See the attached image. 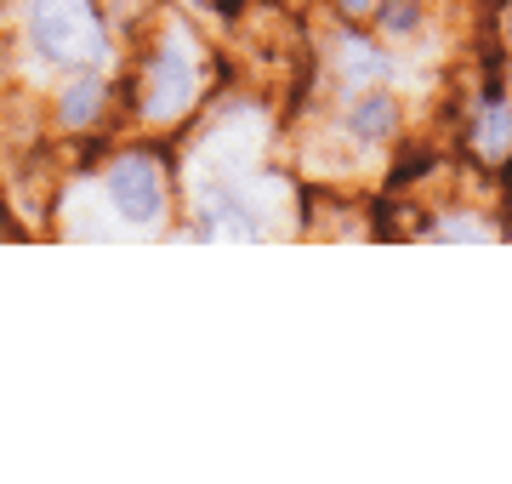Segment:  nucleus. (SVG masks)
<instances>
[{
  "label": "nucleus",
  "mask_w": 512,
  "mask_h": 484,
  "mask_svg": "<svg viewBox=\"0 0 512 484\" xmlns=\"http://www.w3.org/2000/svg\"><path fill=\"white\" fill-rule=\"evenodd\" d=\"M29 40L40 57L69 69H97L109 57V35L92 0H29Z\"/></svg>",
  "instance_id": "obj_1"
},
{
  "label": "nucleus",
  "mask_w": 512,
  "mask_h": 484,
  "mask_svg": "<svg viewBox=\"0 0 512 484\" xmlns=\"http://www.w3.org/2000/svg\"><path fill=\"white\" fill-rule=\"evenodd\" d=\"M194 97H200V57H194L183 29H165L160 57H154V69L143 80V120H154V126L183 120L194 109Z\"/></svg>",
  "instance_id": "obj_2"
},
{
  "label": "nucleus",
  "mask_w": 512,
  "mask_h": 484,
  "mask_svg": "<svg viewBox=\"0 0 512 484\" xmlns=\"http://www.w3.org/2000/svg\"><path fill=\"white\" fill-rule=\"evenodd\" d=\"M103 200L114 205V217L126 234H148V228H160L165 217V177L160 166L148 160V154H126V160H114L109 177H103Z\"/></svg>",
  "instance_id": "obj_3"
},
{
  "label": "nucleus",
  "mask_w": 512,
  "mask_h": 484,
  "mask_svg": "<svg viewBox=\"0 0 512 484\" xmlns=\"http://www.w3.org/2000/svg\"><path fill=\"white\" fill-rule=\"evenodd\" d=\"M399 126V103L387 92H365L348 103V131L353 137H365V143H382L387 131Z\"/></svg>",
  "instance_id": "obj_4"
},
{
  "label": "nucleus",
  "mask_w": 512,
  "mask_h": 484,
  "mask_svg": "<svg viewBox=\"0 0 512 484\" xmlns=\"http://www.w3.org/2000/svg\"><path fill=\"white\" fill-rule=\"evenodd\" d=\"M97 109H103V80L80 75L69 92H63V120H69V126H86V120H97Z\"/></svg>",
  "instance_id": "obj_5"
},
{
  "label": "nucleus",
  "mask_w": 512,
  "mask_h": 484,
  "mask_svg": "<svg viewBox=\"0 0 512 484\" xmlns=\"http://www.w3.org/2000/svg\"><path fill=\"white\" fill-rule=\"evenodd\" d=\"M507 149H512V114L495 103V109H484V120H478V154L501 160Z\"/></svg>",
  "instance_id": "obj_6"
},
{
  "label": "nucleus",
  "mask_w": 512,
  "mask_h": 484,
  "mask_svg": "<svg viewBox=\"0 0 512 484\" xmlns=\"http://www.w3.org/2000/svg\"><path fill=\"white\" fill-rule=\"evenodd\" d=\"M439 240H490V223H467V217H444Z\"/></svg>",
  "instance_id": "obj_7"
},
{
  "label": "nucleus",
  "mask_w": 512,
  "mask_h": 484,
  "mask_svg": "<svg viewBox=\"0 0 512 484\" xmlns=\"http://www.w3.org/2000/svg\"><path fill=\"white\" fill-rule=\"evenodd\" d=\"M342 6H348V12H370V0H342Z\"/></svg>",
  "instance_id": "obj_8"
},
{
  "label": "nucleus",
  "mask_w": 512,
  "mask_h": 484,
  "mask_svg": "<svg viewBox=\"0 0 512 484\" xmlns=\"http://www.w3.org/2000/svg\"><path fill=\"white\" fill-rule=\"evenodd\" d=\"M507 40H512V18H507Z\"/></svg>",
  "instance_id": "obj_9"
}]
</instances>
